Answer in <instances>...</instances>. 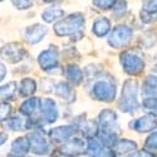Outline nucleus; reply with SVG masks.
Returning a JSON list of instances; mask_svg holds the SVG:
<instances>
[{
  "label": "nucleus",
  "instance_id": "nucleus-1",
  "mask_svg": "<svg viewBox=\"0 0 157 157\" xmlns=\"http://www.w3.org/2000/svg\"><path fill=\"white\" fill-rule=\"evenodd\" d=\"M86 24V18L82 13H73L68 17L59 19L54 24V33L59 36H81L82 35V29L84 28Z\"/></svg>",
  "mask_w": 157,
  "mask_h": 157
},
{
  "label": "nucleus",
  "instance_id": "nucleus-2",
  "mask_svg": "<svg viewBox=\"0 0 157 157\" xmlns=\"http://www.w3.org/2000/svg\"><path fill=\"white\" fill-rule=\"evenodd\" d=\"M133 38V29L128 25H117L108 36V44L112 48L120 49L126 47Z\"/></svg>",
  "mask_w": 157,
  "mask_h": 157
},
{
  "label": "nucleus",
  "instance_id": "nucleus-3",
  "mask_svg": "<svg viewBox=\"0 0 157 157\" xmlns=\"http://www.w3.org/2000/svg\"><path fill=\"white\" fill-rule=\"evenodd\" d=\"M121 63L128 74H140L145 69V62L142 57L133 50H126L121 56Z\"/></svg>",
  "mask_w": 157,
  "mask_h": 157
},
{
  "label": "nucleus",
  "instance_id": "nucleus-4",
  "mask_svg": "<svg viewBox=\"0 0 157 157\" xmlns=\"http://www.w3.org/2000/svg\"><path fill=\"white\" fill-rule=\"evenodd\" d=\"M0 56L9 63H18L25 56V49L20 43H9L0 49Z\"/></svg>",
  "mask_w": 157,
  "mask_h": 157
},
{
  "label": "nucleus",
  "instance_id": "nucleus-5",
  "mask_svg": "<svg viewBox=\"0 0 157 157\" xmlns=\"http://www.w3.org/2000/svg\"><path fill=\"white\" fill-rule=\"evenodd\" d=\"M48 33V28L43 24L35 23L33 25L25 28L24 33H23V38L25 42H28L29 44H36L40 40H43L44 36Z\"/></svg>",
  "mask_w": 157,
  "mask_h": 157
},
{
  "label": "nucleus",
  "instance_id": "nucleus-6",
  "mask_svg": "<svg viewBox=\"0 0 157 157\" xmlns=\"http://www.w3.org/2000/svg\"><path fill=\"white\" fill-rule=\"evenodd\" d=\"M38 60H39V64H40V67L43 69H45V71L54 69L58 67V63H59L58 50L53 49V48H49V49L42 52Z\"/></svg>",
  "mask_w": 157,
  "mask_h": 157
},
{
  "label": "nucleus",
  "instance_id": "nucleus-7",
  "mask_svg": "<svg viewBox=\"0 0 157 157\" xmlns=\"http://www.w3.org/2000/svg\"><path fill=\"white\" fill-rule=\"evenodd\" d=\"M114 93H116L114 86L109 84L108 82H98L94 86V94L98 99L111 101L114 97Z\"/></svg>",
  "mask_w": 157,
  "mask_h": 157
},
{
  "label": "nucleus",
  "instance_id": "nucleus-8",
  "mask_svg": "<svg viewBox=\"0 0 157 157\" xmlns=\"http://www.w3.org/2000/svg\"><path fill=\"white\" fill-rule=\"evenodd\" d=\"M92 32L98 38L106 36L111 32V20L106 17L97 18L92 24Z\"/></svg>",
  "mask_w": 157,
  "mask_h": 157
},
{
  "label": "nucleus",
  "instance_id": "nucleus-9",
  "mask_svg": "<svg viewBox=\"0 0 157 157\" xmlns=\"http://www.w3.org/2000/svg\"><path fill=\"white\" fill-rule=\"evenodd\" d=\"M64 14H65V11L62 8H58V6H48L42 13V19L45 23H54V21H58L59 19H62L64 17Z\"/></svg>",
  "mask_w": 157,
  "mask_h": 157
},
{
  "label": "nucleus",
  "instance_id": "nucleus-10",
  "mask_svg": "<svg viewBox=\"0 0 157 157\" xmlns=\"http://www.w3.org/2000/svg\"><path fill=\"white\" fill-rule=\"evenodd\" d=\"M127 8H128V4L126 0H116V3L112 6V14L114 19L123 18V15L127 13Z\"/></svg>",
  "mask_w": 157,
  "mask_h": 157
},
{
  "label": "nucleus",
  "instance_id": "nucleus-11",
  "mask_svg": "<svg viewBox=\"0 0 157 157\" xmlns=\"http://www.w3.org/2000/svg\"><path fill=\"white\" fill-rule=\"evenodd\" d=\"M157 121L155 117H142L141 120L136 121V128L140 131H148L156 126Z\"/></svg>",
  "mask_w": 157,
  "mask_h": 157
},
{
  "label": "nucleus",
  "instance_id": "nucleus-12",
  "mask_svg": "<svg viewBox=\"0 0 157 157\" xmlns=\"http://www.w3.org/2000/svg\"><path fill=\"white\" fill-rule=\"evenodd\" d=\"M65 74L74 83H79L82 81V71L78 67H75V65H69L67 71H65Z\"/></svg>",
  "mask_w": 157,
  "mask_h": 157
},
{
  "label": "nucleus",
  "instance_id": "nucleus-13",
  "mask_svg": "<svg viewBox=\"0 0 157 157\" xmlns=\"http://www.w3.org/2000/svg\"><path fill=\"white\" fill-rule=\"evenodd\" d=\"M11 147H13L14 153L18 155V156H23V155H25V152L28 151V145H27V142H25L23 138L17 140L14 143H13Z\"/></svg>",
  "mask_w": 157,
  "mask_h": 157
},
{
  "label": "nucleus",
  "instance_id": "nucleus-14",
  "mask_svg": "<svg viewBox=\"0 0 157 157\" xmlns=\"http://www.w3.org/2000/svg\"><path fill=\"white\" fill-rule=\"evenodd\" d=\"M35 89V82L30 78H27V79L21 81V94L24 96H29L30 93L34 92Z\"/></svg>",
  "mask_w": 157,
  "mask_h": 157
},
{
  "label": "nucleus",
  "instance_id": "nucleus-15",
  "mask_svg": "<svg viewBox=\"0 0 157 157\" xmlns=\"http://www.w3.org/2000/svg\"><path fill=\"white\" fill-rule=\"evenodd\" d=\"M142 10L148 13V14L157 15V0H143Z\"/></svg>",
  "mask_w": 157,
  "mask_h": 157
},
{
  "label": "nucleus",
  "instance_id": "nucleus-16",
  "mask_svg": "<svg viewBox=\"0 0 157 157\" xmlns=\"http://www.w3.org/2000/svg\"><path fill=\"white\" fill-rule=\"evenodd\" d=\"M18 10H29L34 5V0H10Z\"/></svg>",
  "mask_w": 157,
  "mask_h": 157
},
{
  "label": "nucleus",
  "instance_id": "nucleus-17",
  "mask_svg": "<svg viewBox=\"0 0 157 157\" xmlns=\"http://www.w3.org/2000/svg\"><path fill=\"white\" fill-rule=\"evenodd\" d=\"M116 0H92V4L99 10H111Z\"/></svg>",
  "mask_w": 157,
  "mask_h": 157
},
{
  "label": "nucleus",
  "instance_id": "nucleus-18",
  "mask_svg": "<svg viewBox=\"0 0 157 157\" xmlns=\"http://www.w3.org/2000/svg\"><path fill=\"white\" fill-rule=\"evenodd\" d=\"M39 103V101L38 99H29V101H27L25 102L23 106H21V112H24V113H32V112H34V109H35V106Z\"/></svg>",
  "mask_w": 157,
  "mask_h": 157
},
{
  "label": "nucleus",
  "instance_id": "nucleus-19",
  "mask_svg": "<svg viewBox=\"0 0 157 157\" xmlns=\"http://www.w3.org/2000/svg\"><path fill=\"white\" fill-rule=\"evenodd\" d=\"M147 146H148V147H152V148H156V147H157V133L152 135V136L147 140Z\"/></svg>",
  "mask_w": 157,
  "mask_h": 157
},
{
  "label": "nucleus",
  "instance_id": "nucleus-20",
  "mask_svg": "<svg viewBox=\"0 0 157 157\" xmlns=\"http://www.w3.org/2000/svg\"><path fill=\"white\" fill-rule=\"evenodd\" d=\"M5 73H6V69H5V67L3 65V63H0V81H2L3 78L5 77Z\"/></svg>",
  "mask_w": 157,
  "mask_h": 157
},
{
  "label": "nucleus",
  "instance_id": "nucleus-21",
  "mask_svg": "<svg viewBox=\"0 0 157 157\" xmlns=\"http://www.w3.org/2000/svg\"><path fill=\"white\" fill-rule=\"evenodd\" d=\"M63 0H43V3H45V4H59V3H62Z\"/></svg>",
  "mask_w": 157,
  "mask_h": 157
},
{
  "label": "nucleus",
  "instance_id": "nucleus-22",
  "mask_svg": "<svg viewBox=\"0 0 157 157\" xmlns=\"http://www.w3.org/2000/svg\"><path fill=\"white\" fill-rule=\"evenodd\" d=\"M5 141V136H3V135H0V145H2V143Z\"/></svg>",
  "mask_w": 157,
  "mask_h": 157
},
{
  "label": "nucleus",
  "instance_id": "nucleus-23",
  "mask_svg": "<svg viewBox=\"0 0 157 157\" xmlns=\"http://www.w3.org/2000/svg\"><path fill=\"white\" fill-rule=\"evenodd\" d=\"M155 71H156V73H157V65H156V67H155Z\"/></svg>",
  "mask_w": 157,
  "mask_h": 157
},
{
  "label": "nucleus",
  "instance_id": "nucleus-24",
  "mask_svg": "<svg viewBox=\"0 0 157 157\" xmlns=\"http://www.w3.org/2000/svg\"><path fill=\"white\" fill-rule=\"evenodd\" d=\"M2 2H4V0H0V3H2Z\"/></svg>",
  "mask_w": 157,
  "mask_h": 157
}]
</instances>
